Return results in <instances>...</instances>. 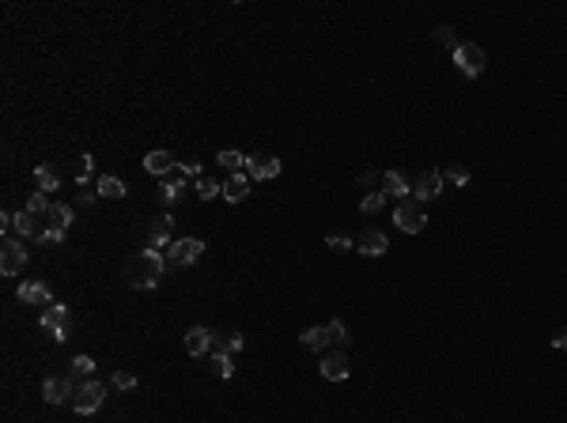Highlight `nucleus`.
I'll return each mask as SVG.
<instances>
[{
    "mask_svg": "<svg viewBox=\"0 0 567 423\" xmlns=\"http://www.w3.org/2000/svg\"><path fill=\"white\" fill-rule=\"evenodd\" d=\"M110 385H114V389H133V385H136V374H129V371H114Z\"/></svg>",
    "mask_w": 567,
    "mask_h": 423,
    "instance_id": "nucleus-36",
    "label": "nucleus"
},
{
    "mask_svg": "<svg viewBox=\"0 0 567 423\" xmlns=\"http://www.w3.org/2000/svg\"><path fill=\"white\" fill-rule=\"evenodd\" d=\"M23 268H27V250H23V242L4 238V242H0V272H4V276H20Z\"/></svg>",
    "mask_w": 567,
    "mask_h": 423,
    "instance_id": "nucleus-7",
    "label": "nucleus"
},
{
    "mask_svg": "<svg viewBox=\"0 0 567 423\" xmlns=\"http://www.w3.org/2000/svg\"><path fill=\"white\" fill-rule=\"evenodd\" d=\"M386 204V193H367L364 201H359V212H378Z\"/></svg>",
    "mask_w": 567,
    "mask_h": 423,
    "instance_id": "nucleus-35",
    "label": "nucleus"
},
{
    "mask_svg": "<svg viewBox=\"0 0 567 423\" xmlns=\"http://www.w3.org/2000/svg\"><path fill=\"white\" fill-rule=\"evenodd\" d=\"M64 325H69V306H64V303H53V306L42 310V329H45V333H50L57 344L64 340V336H69V329H64Z\"/></svg>",
    "mask_w": 567,
    "mask_h": 423,
    "instance_id": "nucleus-9",
    "label": "nucleus"
},
{
    "mask_svg": "<svg viewBox=\"0 0 567 423\" xmlns=\"http://www.w3.org/2000/svg\"><path fill=\"white\" fill-rule=\"evenodd\" d=\"M439 193H443V174L439 171H424L412 182V196H416V201H435Z\"/></svg>",
    "mask_w": 567,
    "mask_h": 423,
    "instance_id": "nucleus-14",
    "label": "nucleus"
},
{
    "mask_svg": "<svg viewBox=\"0 0 567 423\" xmlns=\"http://www.w3.org/2000/svg\"><path fill=\"white\" fill-rule=\"evenodd\" d=\"M45 220H50V231H61L64 234V231L72 227V220H76V204H53Z\"/></svg>",
    "mask_w": 567,
    "mask_h": 423,
    "instance_id": "nucleus-19",
    "label": "nucleus"
},
{
    "mask_svg": "<svg viewBox=\"0 0 567 423\" xmlns=\"http://www.w3.org/2000/svg\"><path fill=\"white\" fill-rule=\"evenodd\" d=\"M163 272H166V257H163V253H155V250H148V246L136 250L133 257L125 261V280L136 291H152L163 280Z\"/></svg>",
    "mask_w": 567,
    "mask_h": 423,
    "instance_id": "nucleus-1",
    "label": "nucleus"
},
{
    "mask_svg": "<svg viewBox=\"0 0 567 423\" xmlns=\"http://www.w3.org/2000/svg\"><path fill=\"white\" fill-rule=\"evenodd\" d=\"M76 385L72 378H45L42 382V401L45 404H72V397H76Z\"/></svg>",
    "mask_w": 567,
    "mask_h": 423,
    "instance_id": "nucleus-8",
    "label": "nucleus"
},
{
    "mask_svg": "<svg viewBox=\"0 0 567 423\" xmlns=\"http://www.w3.org/2000/svg\"><path fill=\"white\" fill-rule=\"evenodd\" d=\"M99 196H106V201H122V196L129 193V185L122 182V178H114V174H106V178H99Z\"/></svg>",
    "mask_w": 567,
    "mask_h": 423,
    "instance_id": "nucleus-21",
    "label": "nucleus"
},
{
    "mask_svg": "<svg viewBox=\"0 0 567 423\" xmlns=\"http://www.w3.org/2000/svg\"><path fill=\"white\" fill-rule=\"evenodd\" d=\"M20 303H42V306H53V291L42 284V280H23L20 284Z\"/></svg>",
    "mask_w": 567,
    "mask_h": 423,
    "instance_id": "nucleus-16",
    "label": "nucleus"
},
{
    "mask_svg": "<svg viewBox=\"0 0 567 423\" xmlns=\"http://www.w3.org/2000/svg\"><path fill=\"white\" fill-rule=\"evenodd\" d=\"M243 344H246V340H243V333H231V352L238 355V352H243Z\"/></svg>",
    "mask_w": 567,
    "mask_h": 423,
    "instance_id": "nucleus-42",
    "label": "nucleus"
},
{
    "mask_svg": "<svg viewBox=\"0 0 567 423\" xmlns=\"http://www.w3.org/2000/svg\"><path fill=\"white\" fill-rule=\"evenodd\" d=\"M15 231H20V238H38V215H31V212H15V223H12Z\"/></svg>",
    "mask_w": 567,
    "mask_h": 423,
    "instance_id": "nucleus-24",
    "label": "nucleus"
},
{
    "mask_svg": "<svg viewBox=\"0 0 567 423\" xmlns=\"http://www.w3.org/2000/svg\"><path fill=\"white\" fill-rule=\"evenodd\" d=\"M91 171H95V159H91L87 152H83L76 159V182H80V189H87V182H91Z\"/></svg>",
    "mask_w": 567,
    "mask_h": 423,
    "instance_id": "nucleus-30",
    "label": "nucleus"
},
{
    "mask_svg": "<svg viewBox=\"0 0 567 423\" xmlns=\"http://www.w3.org/2000/svg\"><path fill=\"white\" fill-rule=\"evenodd\" d=\"M303 347H310V352H325V344H329V333H325V325H310L299 333Z\"/></svg>",
    "mask_w": 567,
    "mask_h": 423,
    "instance_id": "nucleus-23",
    "label": "nucleus"
},
{
    "mask_svg": "<svg viewBox=\"0 0 567 423\" xmlns=\"http://www.w3.org/2000/svg\"><path fill=\"white\" fill-rule=\"evenodd\" d=\"M325 246H329L333 253H345V250L356 246V238H348V234H329V238H325Z\"/></svg>",
    "mask_w": 567,
    "mask_h": 423,
    "instance_id": "nucleus-34",
    "label": "nucleus"
},
{
    "mask_svg": "<svg viewBox=\"0 0 567 423\" xmlns=\"http://www.w3.org/2000/svg\"><path fill=\"white\" fill-rule=\"evenodd\" d=\"M216 159H220L223 171H231V174H243V171H246V155H243V152H235V148H223V152H220Z\"/></svg>",
    "mask_w": 567,
    "mask_h": 423,
    "instance_id": "nucleus-25",
    "label": "nucleus"
},
{
    "mask_svg": "<svg viewBox=\"0 0 567 423\" xmlns=\"http://www.w3.org/2000/svg\"><path fill=\"white\" fill-rule=\"evenodd\" d=\"M91 374H95V359L91 355H76L72 359V382H91Z\"/></svg>",
    "mask_w": 567,
    "mask_h": 423,
    "instance_id": "nucleus-27",
    "label": "nucleus"
},
{
    "mask_svg": "<svg viewBox=\"0 0 567 423\" xmlns=\"http://www.w3.org/2000/svg\"><path fill=\"white\" fill-rule=\"evenodd\" d=\"M325 333H329V344H348V329H345V322H340V317H333L329 325H325Z\"/></svg>",
    "mask_w": 567,
    "mask_h": 423,
    "instance_id": "nucleus-32",
    "label": "nucleus"
},
{
    "mask_svg": "<svg viewBox=\"0 0 567 423\" xmlns=\"http://www.w3.org/2000/svg\"><path fill=\"white\" fill-rule=\"evenodd\" d=\"M144 171H148V174H155V178H166V174L178 171V163H174V155H171V152L155 148V152H148V155H144Z\"/></svg>",
    "mask_w": 567,
    "mask_h": 423,
    "instance_id": "nucleus-15",
    "label": "nucleus"
},
{
    "mask_svg": "<svg viewBox=\"0 0 567 423\" xmlns=\"http://www.w3.org/2000/svg\"><path fill=\"white\" fill-rule=\"evenodd\" d=\"M394 223L405 234H420L427 227V212L420 208V201H416V196H405V201L397 204V212H394Z\"/></svg>",
    "mask_w": 567,
    "mask_h": 423,
    "instance_id": "nucleus-2",
    "label": "nucleus"
},
{
    "mask_svg": "<svg viewBox=\"0 0 567 423\" xmlns=\"http://www.w3.org/2000/svg\"><path fill=\"white\" fill-rule=\"evenodd\" d=\"M454 64H458L466 76H480L485 64H488V57H485V50H480L477 42H461L458 50H454Z\"/></svg>",
    "mask_w": 567,
    "mask_h": 423,
    "instance_id": "nucleus-5",
    "label": "nucleus"
},
{
    "mask_svg": "<svg viewBox=\"0 0 567 423\" xmlns=\"http://www.w3.org/2000/svg\"><path fill=\"white\" fill-rule=\"evenodd\" d=\"M386 246H389V238H386L382 231H375V227H367V231L356 234V250L367 253V257H382Z\"/></svg>",
    "mask_w": 567,
    "mask_h": 423,
    "instance_id": "nucleus-13",
    "label": "nucleus"
},
{
    "mask_svg": "<svg viewBox=\"0 0 567 423\" xmlns=\"http://www.w3.org/2000/svg\"><path fill=\"white\" fill-rule=\"evenodd\" d=\"M208 371L216 374V378H235V363H231V355H208Z\"/></svg>",
    "mask_w": 567,
    "mask_h": 423,
    "instance_id": "nucleus-28",
    "label": "nucleus"
},
{
    "mask_svg": "<svg viewBox=\"0 0 567 423\" xmlns=\"http://www.w3.org/2000/svg\"><path fill=\"white\" fill-rule=\"evenodd\" d=\"M34 182H38V193H53L61 185V174H57V166H50V163H42V166H34Z\"/></svg>",
    "mask_w": 567,
    "mask_h": 423,
    "instance_id": "nucleus-22",
    "label": "nucleus"
},
{
    "mask_svg": "<svg viewBox=\"0 0 567 423\" xmlns=\"http://www.w3.org/2000/svg\"><path fill=\"white\" fill-rule=\"evenodd\" d=\"M201 253H204V242L201 238H178V242H171V250H166L163 257H166V265L185 268V265H193Z\"/></svg>",
    "mask_w": 567,
    "mask_h": 423,
    "instance_id": "nucleus-4",
    "label": "nucleus"
},
{
    "mask_svg": "<svg viewBox=\"0 0 567 423\" xmlns=\"http://www.w3.org/2000/svg\"><path fill=\"white\" fill-rule=\"evenodd\" d=\"M38 242H42V246H61V242H64V234H61V231H50V227H45V231L38 234Z\"/></svg>",
    "mask_w": 567,
    "mask_h": 423,
    "instance_id": "nucleus-38",
    "label": "nucleus"
},
{
    "mask_svg": "<svg viewBox=\"0 0 567 423\" xmlns=\"http://www.w3.org/2000/svg\"><path fill=\"white\" fill-rule=\"evenodd\" d=\"M443 182H450V185H458V189H461V185H469L473 182V174H469V166H461V163H450V166H443Z\"/></svg>",
    "mask_w": 567,
    "mask_h": 423,
    "instance_id": "nucleus-26",
    "label": "nucleus"
},
{
    "mask_svg": "<svg viewBox=\"0 0 567 423\" xmlns=\"http://www.w3.org/2000/svg\"><path fill=\"white\" fill-rule=\"evenodd\" d=\"M382 193H389V196H412V182L401 174V171H386L382 174Z\"/></svg>",
    "mask_w": 567,
    "mask_h": 423,
    "instance_id": "nucleus-18",
    "label": "nucleus"
},
{
    "mask_svg": "<svg viewBox=\"0 0 567 423\" xmlns=\"http://www.w3.org/2000/svg\"><path fill=\"white\" fill-rule=\"evenodd\" d=\"M178 174H185V178H201V163H197V159H185V163H178Z\"/></svg>",
    "mask_w": 567,
    "mask_h": 423,
    "instance_id": "nucleus-39",
    "label": "nucleus"
},
{
    "mask_svg": "<svg viewBox=\"0 0 567 423\" xmlns=\"http://www.w3.org/2000/svg\"><path fill=\"white\" fill-rule=\"evenodd\" d=\"M280 174V159L276 155H246V178L250 182H265V178Z\"/></svg>",
    "mask_w": 567,
    "mask_h": 423,
    "instance_id": "nucleus-10",
    "label": "nucleus"
},
{
    "mask_svg": "<svg viewBox=\"0 0 567 423\" xmlns=\"http://www.w3.org/2000/svg\"><path fill=\"white\" fill-rule=\"evenodd\" d=\"M144 242H148V250H155V253H166V250H171V242H174V223H171V215H159V220L148 223Z\"/></svg>",
    "mask_w": 567,
    "mask_h": 423,
    "instance_id": "nucleus-6",
    "label": "nucleus"
},
{
    "mask_svg": "<svg viewBox=\"0 0 567 423\" xmlns=\"http://www.w3.org/2000/svg\"><path fill=\"white\" fill-rule=\"evenodd\" d=\"M208 355H235L231 352V333H216V329H212V352Z\"/></svg>",
    "mask_w": 567,
    "mask_h": 423,
    "instance_id": "nucleus-33",
    "label": "nucleus"
},
{
    "mask_svg": "<svg viewBox=\"0 0 567 423\" xmlns=\"http://www.w3.org/2000/svg\"><path fill=\"white\" fill-rule=\"evenodd\" d=\"M435 38H439V42H446L450 50H458V45H461V42H458V34H454L450 27H439V31H435Z\"/></svg>",
    "mask_w": 567,
    "mask_h": 423,
    "instance_id": "nucleus-37",
    "label": "nucleus"
},
{
    "mask_svg": "<svg viewBox=\"0 0 567 423\" xmlns=\"http://www.w3.org/2000/svg\"><path fill=\"white\" fill-rule=\"evenodd\" d=\"M95 196H99V189H80L76 193V208H91V204H95Z\"/></svg>",
    "mask_w": 567,
    "mask_h": 423,
    "instance_id": "nucleus-40",
    "label": "nucleus"
},
{
    "mask_svg": "<svg viewBox=\"0 0 567 423\" xmlns=\"http://www.w3.org/2000/svg\"><path fill=\"white\" fill-rule=\"evenodd\" d=\"M223 196H227L231 204L246 201V196H250V178H246V171L243 174H231L227 182H223Z\"/></svg>",
    "mask_w": 567,
    "mask_h": 423,
    "instance_id": "nucleus-20",
    "label": "nucleus"
},
{
    "mask_svg": "<svg viewBox=\"0 0 567 423\" xmlns=\"http://www.w3.org/2000/svg\"><path fill=\"white\" fill-rule=\"evenodd\" d=\"M185 352H189L193 359H208V352H212V329L193 325L189 333H185Z\"/></svg>",
    "mask_w": 567,
    "mask_h": 423,
    "instance_id": "nucleus-11",
    "label": "nucleus"
},
{
    "mask_svg": "<svg viewBox=\"0 0 567 423\" xmlns=\"http://www.w3.org/2000/svg\"><path fill=\"white\" fill-rule=\"evenodd\" d=\"M182 196H185V174H178V171L166 174V182L159 185V201L166 204V208H171V204L182 201Z\"/></svg>",
    "mask_w": 567,
    "mask_h": 423,
    "instance_id": "nucleus-17",
    "label": "nucleus"
},
{
    "mask_svg": "<svg viewBox=\"0 0 567 423\" xmlns=\"http://www.w3.org/2000/svg\"><path fill=\"white\" fill-rule=\"evenodd\" d=\"M193 185H197L201 201H216V196H223V182H212L208 174H201L197 182H193Z\"/></svg>",
    "mask_w": 567,
    "mask_h": 423,
    "instance_id": "nucleus-29",
    "label": "nucleus"
},
{
    "mask_svg": "<svg viewBox=\"0 0 567 423\" xmlns=\"http://www.w3.org/2000/svg\"><path fill=\"white\" fill-rule=\"evenodd\" d=\"M50 208H53V204H50V196H45V193H31V196H27V212L38 215V220H42V215H50Z\"/></svg>",
    "mask_w": 567,
    "mask_h": 423,
    "instance_id": "nucleus-31",
    "label": "nucleus"
},
{
    "mask_svg": "<svg viewBox=\"0 0 567 423\" xmlns=\"http://www.w3.org/2000/svg\"><path fill=\"white\" fill-rule=\"evenodd\" d=\"M106 401V385L102 382H80L76 385V397H72V408L80 412V416H91V412H99V404Z\"/></svg>",
    "mask_w": 567,
    "mask_h": 423,
    "instance_id": "nucleus-3",
    "label": "nucleus"
},
{
    "mask_svg": "<svg viewBox=\"0 0 567 423\" xmlns=\"http://www.w3.org/2000/svg\"><path fill=\"white\" fill-rule=\"evenodd\" d=\"M352 374V363H348V355L345 352H329L322 359V378L325 382H345Z\"/></svg>",
    "mask_w": 567,
    "mask_h": 423,
    "instance_id": "nucleus-12",
    "label": "nucleus"
},
{
    "mask_svg": "<svg viewBox=\"0 0 567 423\" xmlns=\"http://www.w3.org/2000/svg\"><path fill=\"white\" fill-rule=\"evenodd\" d=\"M552 347H556V352H567V329H564V333H556V336H552Z\"/></svg>",
    "mask_w": 567,
    "mask_h": 423,
    "instance_id": "nucleus-41",
    "label": "nucleus"
}]
</instances>
